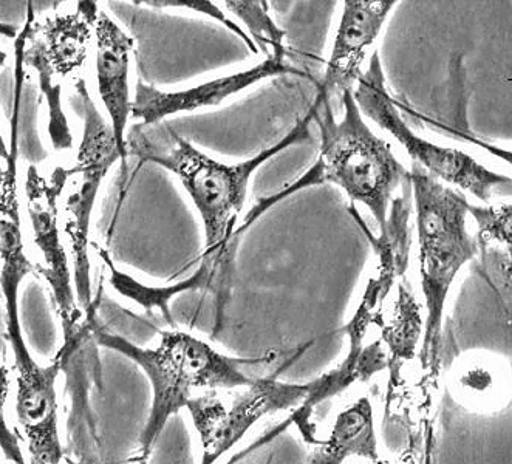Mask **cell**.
<instances>
[{"instance_id":"cell-1","label":"cell","mask_w":512,"mask_h":464,"mask_svg":"<svg viewBox=\"0 0 512 464\" xmlns=\"http://www.w3.org/2000/svg\"><path fill=\"white\" fill-rule=\"evenodd\" d=\"M353 90V89H352ZM352 90L342 93L344 118L335 120L328 99L316 98L313 120L321 129V151L316 163L293 185L262 198L236 229V237L250 228L263 212L308 186L332 183L349 195L353 203L366 205L379 228L386 223L393 192L403 185L409 171L393 155L392 147L376 137L362 118Z\"/></svg>"},{"instance_id":"cell-2","label":"cell","mask_w":512,"mask_h":464,"mask_svg":"<svg viewBox=\"0 0 512 464\" xmlns=\"http://www.w3.org/2000/svg\"><path fill=\"white\" fill-rule=\"evenodd\" d=\"M311 121L313 110L310 109L284 140L237 164L212 160L185 138L178 137L174 130H169V141L161 146L154 135L147 134L143 124L127 132V155H135L141 163L158 164L178 177L202 217L205 262L217 271L228 259L229 245L236 237L237 220L254 172L288 147L313 141L308 130Z\"/></svg>"},{"instance_id":"cell-3","label":"cell","mask_w":512,"mask_h":464,"mask_svg":"<svg viewBox=\"0 0 512 464\" xmlns=\"http://www.w3.org/2000/svg\"><path fill=\"white\" fill-rule=\"evenodd\" d=\"M98 345L115 350L134 361L152 387V406L140 438L141 461H147L164 427L181 409H186L198 390H233L250 386L254 379L243 367L271 361L262 358H234L223 355L203 339L174 330L160 331L157 347L143 348L123 336L93 328Z\"/></svg>"},{"instance_id":"cell-4","label":"cell","mask_w":512,"mask_h":464,"mask_svg":"<svg viewBox=\"0 0 512 464\" xmlns=\"http://www.w3.org/2000/svg\"><path fill=\"white\" fill-rule=\"evenodd\" d=\"M420 245L421 287L426 302L421 361L434 366L441 344L443 314L455 276L478 254L466 228L468 200L414 164L409 171Z\"/></svg>"},{"instance_id":"cell-5","label":"cell","mask_w":512,"mask_h":464,"mask_svg":"<svg viewBox=\"0 0 512 464\" xmlns=\"http://www.w3.org/2000/svg\"><path fill=\"white\" fill-rule=\"evenodd\" d=\"M75 87L82 99L84 129L75 163L67 168L69 178L62 194V229L69 245L76 299L86 318H93L96 302L90 276V225L101 186L110 169L118 161L121 163V157L112 127L96 107L86 81L79 78Z\"/></svg>"},{"instance_id":"cell-6","label":"cell","mask_w":512,"mask_h":464,"mask_svg":"<svg viewBox=\"0 0 512 464\" xmlns=\"http://www.w3.org/2000/svg\"><path fill=\"white\" fill-rule=\"evenodd\" d=\"M67 168L56 166L44 175L36 166H28L24 191L30 222V242L35 251L31 259L36 276H41L52 294L53 307L61 322L64 344L56 356L69 361L82 341L93 333V319L79 307L73 285L72 262L61 237V205L67 183Z\"/></svg>"},{"instance_id":"cell-7","label":"cell","mask_w":512,"mask_h":464,"mask_svg":"<svg viewBox=\"0 0 512 464\" xmlns=\"http://www.w3.org/2000/svg\"><path fill=\"white\" fill-rule=\"evenodd\" d=\"M98 10L96 2H79L72 13L45 16L28 22L25 28L28 47L22 52V61L38 75L50 113L48 135L56 151L73 147L72 130L62 110V84L75 81L89 59Z\"/></svg>"},{"instance_id":"cell-8","label":"cell","mask_w":512,"mask_h":464,"mask_svg":"<svg viewBox=\"0 0 512 464\" xmlns=\"http://www.w3.org/2000/svg\"><path fill=\"white\" fill-rule=\"evenodd\" d=\"M352 92L358 109L381 129L387 130L406 149L407 154L415 161L414 164L443 185L448 183L471 192L482 202H489L495 189L500 186L511 185V178L489 171L471 155L418 137L404 123L395 107V101L387 92L378 53L373 55L369 69L359 76Z\"/></svg>"},{"instance_id":"cell-9","label":"cell","mask_w":512,"mask_h":464,"mask_svg":"<svg viewBox=\"0 0 512 464\" xmlns=\"http://www.w3.org/2000/svg\"><path fill=\"white\" fill-rule=\"evenodd\" d=\"M234 396L231 403L216 395L195 396L188 409L202 444V463L216 464L270 413L288 410L307 400L311 383H285L276 378H257Z\"/></svg>"},{"instance_id":"cell-10","label":"cell","mask_w":512,"mask_h":464,"mask_svg":"<svg viewBox=\"0 0 512 464\" xmlns=\"http://www.w3.org/2000/svg\"><path fill=\"white\" fill-rule=\"evenodd\" d=\"M412 188L410 180L403 183V194L393 198L390 203L386 223L379 228V236L370 232L369 226L361 219L355 205H350L352 214L359 228L366 234L370 246L375 251L378 265L375 274L370 277L361 304L349 325L345 327L350 338V348L362 347V339L367 335L370 324H381L383 308L387 296L406 276L409 268L410 246H412V231H410V212H412Z\"/></svg>"},{"instance_id":"cell-11","label":"cell","mask_w":512,"mask_h":464,"mask_svg":"<svg viewBox=\"0 0 512 464\" xmlns=\"http://www.w3.org/2000/svg\"><path fill=\"white\" fill-rule=\"evenodd\" d=\"M95 48V78L99 98L109 116L112 134L117 141L123 175L127 171L126 135L132 112L130 99V58L134 41L126 31L110 18L104 10H98L93 25Z\"/></svg>"},{"instance_id":"cell-12","label":"cell","mask_w":512,"mask_h":464,"mask_svg":"<svg viewBox=\"0 0 512 464\" xmlns=\"http://www.w3.org/2000/svg\"><path fill=\"white\" fill-rule=\"evenodd\" d=\"M287 73L302 75L299 70L288 65L285 59L271 58L270 56L253 69L212 79V81L203 82V84H198L191 89L180 90V92H161L151 84H146L138 79L130 116L135 120L143 121L144 126H152L163 118L177 115V113L194 112L203 107L219 106L229 96L236 95L263 79L287 75Z\"/></svg>"},{"instance_id":"cell-13","label":"cell","mask_w":512,"mask_h":464,"mask_svg":"<svg viewBox=\"0 0 512 464\" xmlns=\"http://www.w3.org/2000/svg\"><path fill=\"white\" fill-rule=\"evenodd\" d=\"M395 5L396 0H345L332 55L316 98L330 101L333 93L342 95L355 87L370 48Z\"/></svg>"},{"instance_id":"cell-14","label":"cell","mask_w":512,"mask_h":464,"mask_svg":"<svg viewBox=\"0 0 512 464\" xmlns=\"http://www.w3.org/2000/svg\"><path fill=\"white\" fill-rule=\"evenodd\" d=\"M350 457L379 461L375 417L369 398H361L339 413L327 440L311 452L307 464H342Z\"/></svg>"},{"instance_id":"cell-15","label":"cell","mask_w":512,"mask_h":464,"mask_svg":"<svg viewBox=\"0 0 512 464\" xmlns=\"http://www.w3.org/2000/svg\"><path fill=\"white\" fill-rule=\"evenodd\" d=\"M93 250L98 254L99 259L103 260L104 267L109 273V284L121 296L127 297L130 301H134L135 304L141 305L149 311L158 308L172 328H177L175 327L174 318H172L171 308H169L172 297L185 293V291L208 287L214 279V274H216V270L208 262H203L202 267L198 268L191 277L181 280L177 284L169 285V287H147V285L141 284L140 280L120 270L106 248L99 246L98 243H93Z\"/></svg>"},{"instance_id":"cell-16","label":"cell","mask_w":512,"mask_h":464,"mask_svg":"<svg viewBox=\"0 0 512 464\" xmlns=\"http://www.w3.org/2000/svg\"><path fill=\"white\" fill-rule=\"evenodd\" d=\"M404 279L398 282L396 287L398 293L390 308L387 321L379 324L383 327V341L389 348L393 362L414 358L415 348L420 341L421 327H423L420 304Z\"/></svg>"},{"instance_id":"cell-17","label":"cell","mask_w":512,"mask_h":464,"mask_svg":"<svg viewBox=\"0 0 512 464\" xmlns=\"http://www.w3.org/2000/svg\"><path fill=\"white\" fill-rule=\"evenodd\" d=\"M226 10L233 13L246 25L251 41L256 45L259 53L268 58L285 59L284 31L280 30L270 16L268 2L263 0H231L225 2Z\"/></svg>"},{"instance_id":"cell-18","label":"cell","mask_w":512,"mask_h":464,"mask_svg":"<svg viewBox=\"0 0 512 464\" xmlns=\"http://www.w3.org/2000/svg\"><path fill=\"white\" fill-rule=\"evenodd\" d=\"M511 205L474 206L468 203V214L474 217L478 225V248H488L492 243L511 248Z\"/></svg>"},{"instance_id":"cell-19","label":"cell","mask_w":512,"mask_h":464,"mask_svg":"<svg viewBox=\"0 0 512 464\" xmlns=\"http://www.w3.org/2000/svg\"><path fill=\"white\" fill-rule=\"evenodd\" d=\"M135 4L147 5V7L154 8H186V10L205 14V16H209V18L217 19V21L222 22L225 27H228L229 30L236 33L254 55L259 53L256 45L251 41L250 36L246 35V31H243L242 27H239L233 19H229L228 16H226L219 7H216V4H212V2H203V0H144V2H135Z\"/></svg>"},{"instance_id":"cell-20","label":"cell","mask_w":512,"mask_h":464,"mask_svg":"<svg viewBox=\"0 0 512 464\" xmlns=\"http://www.w3.org/2000/svg\"><path fill=\"white\" fill-rule=\"evenodd\" d=\"M10 386V370L5 366H0V451L13 464H27L18 437L14 435L7 423L5 407H7L8 395H10Z\"/></svg>"},{"instance_id":"cell-21","label":"cell","mask_w":512,"mask_h":464,"mask_svg":"<svg viewBox=\"0 0 512 464\" xmlns=\"http://www.w3.org/2000/svg\"><path fill=\"white\" fill-rule=\"evenodd\" d=\"M0 214L2 219L21 225L19 214L18 185H16V172L13 169H4L0 166Z\"/></svg>"},{"instance_id":"cell-22","label":"cell","mask_w":512,"mask_h":464,"mask_svg":"<svg viewBox=\"0 0 512 464\" xmlns=\"http://www.w3.org/2000/svg\"><path fill=\"white\" fill-rule=\"evenodd\" d=\"M18 27H14V25L2 24L0 22V35L5 36V38L14 39L18 36ZM5 61H7V53L2 52L0 50V70L4 67Z\"/></svg>"},{"instance_id":"cell-23","label":"cell","mask_w":512,"mask_h":464,"mask_svg":"<svg viewBox=\"0 0 512 464\" xmlns=\"http://www.w3.org/2000/svg\"><path fill=\"white\" fill-rule=\"evenodd\" d=\"M0 158H2V160H10L7 141H5L4 135H2V126H0Z\"/></svg>"},{"instance_id":"cell-24","label":"cell","mask_w":512,"mask_h":464,"mask_svg":"<svg viewBox=\"0 0 512 464\" xmlns=\"http://www.w3.org/2000/svg\"><path fill=\"white\" fill-rule=\"evenodd\" d=\"M140 464H147V461H140Z\"/></svg>"},{"instance_id":"cell-25","label":"cell","mask_w":512,"mask_h":464,"mask_svg":"<svg viewBox=\"0 0 512 464\" xmlns=\"http://www.w3.org/2000/svg\"><path fill=\"white\" fill-rule=\"evenodd\" d=\"M267 464H270V463H267Z\"/></svg>"}]
</instances>
